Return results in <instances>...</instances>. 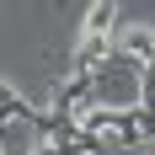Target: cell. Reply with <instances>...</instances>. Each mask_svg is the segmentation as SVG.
I'll use <instances>...</instances> for the list:
<instances>
[]
</instances>
